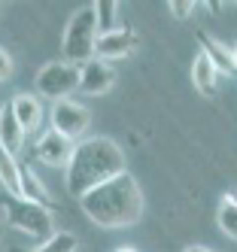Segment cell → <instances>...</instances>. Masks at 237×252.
<instances>
[{"label": "cell", "instance_id": "cell-1", "mask_svg": "<svg viewBox=\"0 0 237 252\" xmlns=\"http://www.w3.org/2000/svg\"><path fill=\"white\" fill-rule=\"evenodd\" d=\"M79 207L95 225L101 228H128L137 225L143 216V191L131 173H119L106 179L103 186L91 189L85 197H79Z\"/></svg>", "mask_w": 237, "mask_h": 252}, {"label": "cell", "instance_id": "cell-2", "mask_svg": "<svg viewBox=\"0 0 237 252\" xmlns=\"http://www.w3.org/2000/svg\"><path fill=\"white\" fill-rule=\"evenodd\" d=\"M125 173V155L109 137H88L76 143L73 158L64 173V189L73 197H85L91 189L103 186L106 179Z\"/></svg>", "mask_w": 237, "mask_h": 252}, {"label": "cell", "instance_id": "cell-3", "mask_svg": "<svg viewBox=\"0 0 237 252\" xmlns=\"http://www.w3.org/2000/svg\"><path fill=\"white\" fill-rule=\"evenodd\" d=\"M0 210L6 216V225H12L15 231L28 234L31 240H52L55 237V225H52V210L43 204L25 201V197H12L3 194L0 197Z\"/></svg>", "mask_w": 237, "mask_h": 252}, {"label": "cell", "instance_id": "cell-4", "mask_svg": "<svg viewBox=\"0 0 237 252\" xmlns=\"http://www.w3.org/2000/svg\"><path fill=\"white\" fill-rule=\"evenodd\" d=\"M98 19H95V6H79L76 12L70 15V22L64 28V40H61V49H64V61L67 64H88L95 58V46H98Z\"/></svg>", "mask_w": 237, "mask_h": 252}, {"label": "cell", "instance_id": "cell-5", "mask_svg": "<svg viewBox=\"0 0 237 252\" xmlns=\"http://www.w3.org/2000/svg\"><path fill=\"white\" fill-rule=\"evenodd\" d=\"M36 92L49 100H67L73 92H79V67L67 64V61H49L36 70Z\"/></svg>", "mask_w": 237, "mask_h": 252}, {"label": "cell", "instance_id": "cell-6", "mask_svg": "<svg viewBox=\"0 0 237 252\" xmlns=\"http://www.w3.org/2000/svg\"><path fill=\"white\" fill-rule=\"evenodd\" d=\"M88 122H91V113L82 103L70 100V97L52 103V131H58L61 137H67V140L82 137L88 131Z\"/></svg>", "mask_w": 237, "mask_h": 252}, {"label": "cell", "instance_id": "cell-7", "mask_svg": "<svg viewBox=\"0 0 237 252\" xmlns=\"http://www.w3.org/2000/svg\"><path fill=\"white\" fill-rule=\"evenodd\" d=\"M73 149H76V143L61 137L58 131H46L36 137L34 143V161H43L46 167H67L70 158H73Z\"/></svg>", "mask_w": 237, "mask_h": 252}, {"label": "cell", "instance_id": "cell-8", "mask_svg": "<svg viewBox=\"0 0 237 252\" xmlns=\"http://www.w3.org/2000/svg\"><path fill=\"white\" fill-rule=\"evenodd\" d=\"M137 46H140V37H137V33H134L131 28H119V31H113V33H101V37H98L95 58L113 64V61L128 58Z\"/></svg>", "mask_w": 237, "mask_h": 252}, {"label": "cell", "instance_id": "cell-9", "mask_svg": "<svg viewBox=\"0 0 237 252\" xmlns=\"http://www.w3.org/2000/svg\"><path fill=\"white\" fill-rule=\"evenodd\" d=\"M113 85H116V70H113V64H106L101 58H91L88 64L79 67V92L82 94L98 97V94H106Z\"/></svg>", "mask_w": 237, "mask_h": 252}, {"label": "cell", "instance_id": "cell-10", "mask_svg": "<svg viewBox=\"0 0 237 252\" xmlns=\"http://www.w3.org/2000/svg\"><path fill=\"white\" fill-rule=\"evenodd\" d=\"M25 128H22V122L15 119L12 113V103H3L0 106V149L9 152L12 158H18V152H22L25 146Z\"/></svg>", "mask_w": 237, "mask_h": 252}, {"label": "cell", "instance_id": "cell-11", "mask_svg": "<svg viewBox=\"0 0 237 252\" xmlns=\"http://www.w3.org/2000/svg\"><path fill=\"white\" fill-rule=\"evenodd\" d=\"M198 43H201V52L210 58V64L216 67V73L219 76H237V70H234V61H231V49L222 46L219 40L207 37L204 31H198Z\"/></svg>", "mask_w": 237, "mask_h": 252}, {"label": "cell", "instance_id": "cell-12", "mask_svg": "<svg viewBox=\"0 0 237 252\" xmlns=\"http://www.w3.org/2000/svg\"><path fill=\"white\" fill-rule=\"evenodd\" d=\"M192 85L198 88V94H204V97H213L216 94L219 73H216V67L210 64V58L204 55V52H198L195 61H192Z\"/></svg>", "mask_w": 237, "mask_h": 252}, {"label": "cell", "instance_id": "cell-13", "mask_svg": "<svg viewBox=\"0 0 237 252\" xmlns=\"http://www.w3.org/2000/svg\"><path fill=\"white\" fill-rule=\"evenodd\" d=\"M9 103H12V113H15L18 122H22L25 131H36V128H40L43 110H40V100H36L34 94H15Z\"/></svg>", "mask_w": 237, "mask_h": 252}, {"label": "cell", "instance_id": "cell-14", "mask_svg": "<svg viewBox=\"0 0 237 252\" xmlns=\"http://www.w3.org/2000/svg\"><path fill=\"white\" fill-rule=\"evenodd\" d=\"M18 170H22V197H25V201H34V204H43V207L55 210V201L49 197V189L36 179V173L28 164H22Z\"/></svg>", "mask_w": 237, "mask_h": 252}, {"label": "cell", "instance_id": "cell-15", "mask_svg": "<svg viewBox=\"0 0 237 252\" xmlns=\"http://www.w3.org/2000/svg\"><path fill=\"white\" fill-rule=\"evenodd\" d=\"M18 158H12L9 152L0 149V186L6 189V194L22 197V170H18Z\"/></svg>", "mask_w": 237, "mask_h": 252}, {"label": "cell", "instance_id": "cell-16", "mask_svg": "<svg viewBox=\"0 0 237 252\" xmlns=\"http://www.w3.org/2000/svg\"><path fill=\"white\" fill-rule=\"evenodd\" d=\"M216 222L222 228L225 237L237 240V194H222V201H219V210H216Z\"/></svg>", "mask_w": 237, "mask_h": 252}, {"label": "cell", "instance_id": "cell-17", "mask_svg": "<svg viewBox=\"0 0 237 252\" xmlns=\"http://www.w3.org/2000/svg\"><path fill=\"white\" fill-rule=\"evenodd\" d=\"M79 237L73 231H58L52 240L40 243V246H31V249H9V252H76Z\"/></svg>", "mask_w": 237, "mask_h": 252}, {"label": "cell", "instance_id": "cell-18", "mask_svg": "<svg viewBox=\"0 0 237 252\" xmlns=\"http://www.w3.org/2000/svg\"><path fill=\"white\" fill-rule=\"evenodd\" d=\"M119 12L122 6L116 3V0H101V3H95V19H98V33H113L119 31Z\"/></svg>", "mask_w": 237, "mask_h": 252}, {"label": "cell", "instance_id": "cell-19", "mask_svg": "<svg viewBox=\"0 0 237 252\" xmlns=\"http://www.w3.org/2000/svg\"><path fill=\"white\" fill-rule=\"evenodd\" d=\"M168 9L176 15V19H189V15H192L198 6H195V3H168Z\"/></svg>", "mask_w": 237, "mask_h": 252}, {"label": "cell", "instance_id": "cell-20", "mask_svg": "<svg viewBox=\"0 0 237 252\" xmlns=\"http://www.w3.org/2000/svg\"><path fill=\"white\" fill-rule=\"evenodd\" d=\"M9 73H12V58L6 55V49L0 46V82L9 79Z\"/></svg>", "mask_w": 237, "mask_h": 252}, {"label": "cell", "instance_id": "cell-21", "mask_svg": "<svg viewBox=\"0 0 237 252\" xmlns=\"http://www.w3.org/2000/svg\"><path fill=\"white\" fill-rule=\"evenodd\" d=\"M186 252H213V249H204V246H189Z\"/></svg>", "mask_w": 237, "mask_h": 252}, {"label": "cell", "instance_id": "cell-22", "mask_svg": "<svg viewBox=\"0 0 237 252\" xmlns=\"http://www.w3.org/2000/svg\"><path fill=\"white\" fill-rule=\"evenodd\" d=\"M231 61H234V70H237V46H231Z\"/></svg>", "mask_w": 237, "mask_h": 252}, {"label": "cell", "instance_id": "cell-23", "mask_svg": "<svg viewBox=\"0 0 237 252\" xmlns=\"http://www.w3.org/2000/svg\"><path fill=\"white\" fill-rule=\"evenodd\" d=\"M116 252H137V249H131V246H122V249H116Z\"/></svg>", "mask_w": 237, "mask_h": 252}, {"label": "cell", "instance_id": "cell-24", "mask_svg": "<svg viewBox=\"0 0 237 252\" xmlns=\"http://www.w3.org/2000/svg\"><path fill=\"white\" fill-rule=\"evenodd\" d=\"M0 234H3V225H0Z\"/></svg>", "mask_w": 237, "mask_h": 252}]
</instances>
